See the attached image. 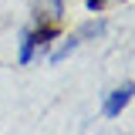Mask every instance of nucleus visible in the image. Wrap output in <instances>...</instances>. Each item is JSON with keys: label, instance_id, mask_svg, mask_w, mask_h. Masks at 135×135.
Instances as JSON below:
<instances>
[{"label": "nucleus", "instance_id": "obj_3", "mask_svg": "<svg viewBox=\"0 0 135 135\" xmlns=\"http://www.w3.org/2000/svg\"><path fill=\"white\" fill-rule=\"evenodd\" d=\"M78 44H81V37H78V34H71V37H64V41L57 44V51H51V54H47V61H51V64H61L64 57H71V54L78 51Z\"/></svg>", "mask_w": 135, "mask_h": 135}, {"label": "nucleus", "instance_id": "obj_4", "mask_svg": "<svg viewBox=\"0 0 135 135\" xmlns=\"http://www.w3.org/2000/svg\"><path fill=\"white\" fill-rule=\"evenodd\" d=\"M91 34H95V37H98V34H105V20H91V24H88L78 37H91Z\"/></svg>", "mask_w": 135, "mask_h": 135}, {"label": "nucleus", "instance_id": "obj_1", "mask_svg": "<svg viewBox=\"0 0 135 135\" xmlns=\"http://www.w3.org/2000/svg\"><path fill=\"white\" fill-rule=\"evenodd\" d=\"M132 98H135V84H132V81L118 84L115 91L105 95V101H101V115H105V118H118L128 105H132Z\"/></svg>", "mask_w": 135, "mask_h": 135}, {"label": "nucleus", "instance_id": "obj_5", "mask_svg": "<svg viewBox=\"0 0 135 135\" xmlns=\"http://www.w3.org/2000/svg\"><path fill=\"white\" fill-rule=\"evenodd\" d=\"M84 3H88V14H101V3L105 0H84Z\"/></svg>", "mask_w": 135, "mask_h": 135}, {"label": "nucleus", "instance_id": "obj_2", "mask_svg": "<svg viewBox=\"0 0 135 135\" xmlns=\"http://www.w3.org/2000/svg\"><path fill=\"white\" fill-rule=\"evenodd\" d=\"M37 54V37L34 31H20V51H17V64H31Z\"/></svg>", "mask_w": 135, "mask_h": 135}]
</instances>
